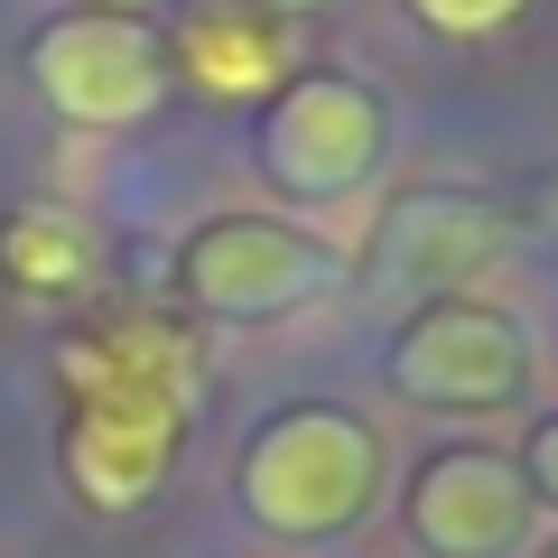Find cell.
<instances>
[{
    "mask_svg": "<svg viewBox=\"0 0 558 558\" xmlns=\"http://www.w3.org/2000/svg\"><path fill=\"white\" fill-rule=\"evenodd\" d=\"M0 252H10V279H28V289H75L84 279V233L57 215H10Z\"/></svg>",
    "mask_w": 558,
    "mask_h": 558,
    "instance_id": "10",
    "label": "cell"
},
{
    "mask_svg": "<svg viewBox=\"0 0 558 558\" xmlns=\"http://www.w3.org/2000/svg\"><path fill=\"white\" fill-rule=\"evenodd\" d=\"M94 10H112V20H131V10H149V0H94Z\"/></svg>",
    "mask_w": 558,
    "mask_h": 558,
    "instance_id": "13",
    "label": "cell"
},
{
    "mask_svg": "<svg viewBox=\"0 0 558 558\" xmlns=\"http://www.w3.org/2000/svg\"><path fill=\"white\" fill-rule=\"evenodd\" d=\"M28 75H38V94L57 102L65 121H84V131H121V121H149L168 102L159 38H149L140 20H112V10L57 20L38 47H28Z\"/></svg>",
    "mask_w": 558,
    "mask_h": 558,
    "instance_id": "3",
    "label": "cell"
},
{
    "mask_svg": "<svg viewBox=\"0 0 558 558\" xmlns=\"http://www.w3.org/2000/svg\"><path fill=\"white\" fill-rule=\"evenodd\" d=\"M410 10L438 28V38H494V28L521 20V0H410Z\"/></svg>",
    "mask_w": 558,
    "mask_h": 558,
    "instance_id": "11",
    "label": "cell"
},
{
    "mask_svg": "<svg viewBox=\"0 0 558 558\" xmlns=\"http://www.w3.org/2000/svg\"><path fill=\"white\" fill-rule=\"evenodd\" d=\"M178 279H186V299H196L205 317H270V307H299L307 289H317L326 260H317L307 233H289V223H270V215H223V223H205V233L186 242Z\"/></svg>",
    "mask_w": 558,
    "mask_h": 558,
    "instance_id": "7",
    "label": "cell"
},
{
    "mask_svg": "<svg viewBox=\"0 0 558 558\" xmlns=\"http://www.w3.org/2000/svg\"><path fill=\"white\" fill-rule=\"evenodd\" d=\"M84 410H75V438H65V465H75L84 502L121 512V502H149L178 457V410H186V354L159 336H112V344H84L65 354Z\"/></svg>",
    "mask_w": 558,
    "mask_h": 558,
    "instance_id": "1",
    "label": "cell"
},
{
    "mask_svg": "<svg viewBox=\"0 0 558 558\" xmlns=\"http://www.w3.org/2000/svg\"><path fill=\"white\" fill-rule=\"evenodd\" d=\"M521 484H531V502H558V418H539V428H531V457H521Z\"/></svg>",
    "mask_w": 558,
    "mask_h": 558,
    "instance_id": "12",
    "label": "cell"
},
{
    "mask_svg": "<svg viewBox=\"0 0 558 558\" xmlns=\"http://www.w3.org/2000/svg\"><path fill=\"white\" fill-rule=\"evenodd\" d=\"M270 10H326V0H270Z\"/></svg>",
    "mask_w": 558,
    "mask_h": 558,
    "instance_id": "14",
    "label": "cell"
},
{
    "mask_svg": "<svg viewBox=\"0 0 558 558\" xmlns=\"http://www.w3.org/2000/svg\"><path fill=\"white\" fill-rule=\"evenodd\" d=\"M494 242H502V223L484 215V205H465V196H410L391 215V233H381V270L391 279H418V289H457L465 270H484L494 260Z\"/></svg>",
    "mask_w": 558,
    "mask_h": 558,
    "instance_id": "8",
    "label": "cell"
},
{
    "mask_svg": "<svg viewBox=\"0 0 558 558\" xmlns=\"http://www.w3.org/2000/svg\"><path fill=\"white\" fill-rule=\"evenodd\" d=\"M381 494V447L354 410H289L242 457V512L279 539L354 531Z\"/></svg>",
    "mask_w": 558,
    "mask_h": 558,
    "instance_id": "2",
    "label": "cell"
},
{
    "mask_svg": "<svg viewBox=\"0 0 558 558\" xmlns=\"http://www.w3.org/2000/svg\"><path fill=\"white\" fill-rule=\"evenodd\" d=\"M186 75H196L205 94H223V102L270 94V84H279V28L215 10V20H196V28H186Z\"/></svg>",
    "mask_w": 558,
    "mask_h": 558,
    "instance_id": "9",
    "label": "cell"
},
{
    "mask_svg": "<svg viewBox=\"0 0 558 558\" xmlns=\"http://www.w3.org/2000/svg\"><path fill=\"white\" fill-rule=\"evenodd\" d=\"M381 159V102L354 75H299L279 84L270 121H260V168L289 196H344Z\"/></svg>",
    "mask_w": 558,
    "mask_h": 558,
    "instance_id": "4",
    "label": "cell"
},
{
    "mask_svg": "<svg viewBox=\"0 0 558 558\" xmlns=\"http://www.w3.org/2000/svg\"><path fill=\"white\" fill-rule=\"evenodd\" d=\"M410 539L428 558H512L531 539V484L494 447H447L410 475Z\"/></svg>",
    "mask_w": 558,
    "mask_h": 558,
    "instance_id": "6",
    "label": "cell"
},
{
    "mask_svg": "<svg viewBox=\"0 0 558 558\" xmlns=\"http://www.w3.org/2000/svg\"><path fill=\"white\" fill-rule=\"evenodd\" d=\"M549 558H558V549H549Z\"/></svg>",
    "mask_w": 558,
    "mask_h": 558,
    "instance_id": "15",
    "label": "cell"
},
{
    "mask_svg": "<svg viewBox=\"0 0 558 558\" xmlns=\"http://www.w3.org/2000/svg\"><path fill=\"white\" fill-rule=\"evenodd\" d=\"M531 354H521V326L502 307H475V299H438L410 336L391 344V381L428 410H502L521 391Z\"/></svg>",
    "mask_w": 558,
    "mask_h": 558,
    "instance_id": "5",
    "label": "cell"
}]
</instances>
